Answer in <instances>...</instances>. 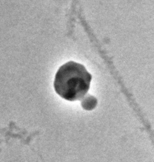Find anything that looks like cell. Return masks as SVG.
<instances>
[{"instance_id":"cell-1","label":"cell","mask_w":154,"mask_h":162,"mask_svg":"<svg viewBox=\"0 0 154 162\" xmlns=\"http://www.w3.org/2000/svg\"><path fill=\"white\" fill-rule=\"evenodd\" d=\"M92 75L82 64L70 61L61 65L55 74L54 88L58 95L68 102L84 98L91 87Z\"/></svg>"}]
</instances>
